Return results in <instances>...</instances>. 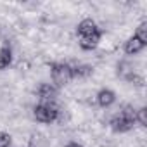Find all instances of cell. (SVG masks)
<instances>
[{"label":"cell","mask_w":147,"mask_h":147,"mask_svg":"<svg viewBox=\"0 0 147 147\" xmlns=\"http://www.w3.org/2000/svg\"><path fill=\"white\" fill-rule=\"evenodd\" d=\"M133 121H135V114L130 109H125L123 113L116 114L111 119V125H113V130H116V131H126L131 128Z\"/></svg>","instance_id":"6da1fadb"},{"label":"cell","mask_w":147,"mask_h":147,"mask_svg":"<svg viewBox=\"0 0 147 147\" xmlns=\"http://www.w3.org/2000/svg\"><path fill=\"white\" fill-rule=\"evenodd\" d=\"M35 116L38 121H43V123H50L57 118V109L50 104V102H45V104H40L35 107Z\"/></svg>","instance_id":"7a4b0ae2"},{"label":"cell","mask_w":147,"mask_h":147,"mask_svg":"<svg viewBox=\"0 0 147 147\" xmlns=\"http://www.w3.org/2000/svg\"><path fill=\"white\" fill-rule=\"evenodd\" d=\"M52 78H54L55 83L64 85V83H67L73 78V69L67 64H55L52 67Z\"/></svg>","instance_id":"3957f363"},{"label":"cell","mask_w":147,"mask_h":147,"mask_svg":"<svg viewBox=\"0 0 147 147\" xmlns=\"http://www.w3.org/2000/svg\"><path fill=\"white\" fill-rule=\"evenodd\" d=\"M99 40H100V33L99 31L85 35V36H80V43H82L83 49H94V47H97Z\"/></svg>","instance_id":"277c9868"},{"label":"cell","mask_w":147,"mask_h":147,"mask_svg":"<svg viewBox=\"0 0 147 147\" xmlns=\"http://www.w3.org/2000/svg\"><path fill=\"white\" fill-rule=\"evenodd\" d=\"M95 31H99V30H97V26H95V23L92 19H85V21H82L78 24L80 36H85V35H90V33H95Z\"/></svg>","instance_id":"5b68a950"},{"label":"cell","mask_w":147,"mask_h":147,"mask_svg":"<svg viewBox=\"0 0 147 147\" xmlns=\"http://www.w3.org/2000/svg\"><path fill=\"white\" fill-rule=\"evenodd\" d=\"M142 47H144V43H142L137 36H133V38H130V40L126 42L125 50H126V54H137V52L142 50Z\"/></svg>","instance_id":"8992f818"},{"label":"cell","mask_w":147,"mask_h":147,"mask_svg":"<svg viewBox=\"0 0 147 147\" xmlns=\"http://www.w3.org/2000/svg\"><path fill=\"white\" fill-rule=\"evenodd\" d=\"M97 100H99V104H100L102 107H106V106H111V104L114 102V94H113L111 90H100V92H99V97H97Z\"/></svg>","instance_id":"52a82bcc"},{"label":"cell","mask_w":147,"mask_h":147,"mask_svg":"<svg viewBox=\"0 0 147 147\" xmlns=\"http://www.w3.org/2000/svg\"><path fill=\"white\" fill-rule=\"evenodd\" d=\"M11 59H12V55H11V49H7V47L0 49V69L7 67V66L11 64Z\"/></svg>","instance_id":"ba28073f"},{"label":"cell","mask_w":147,"mask_h":147,"mask_svg":"<svg viewBox=\"0 0 147 147\" xmlns=\"http://www.w3.org/2000/svg\"><path fill=\"white\" fill-rule=\"evenodd\" d=\"M40 97L43 100H52L55 97V88L50 87V85H42L40 87Z\"/></svg>","instance_id":"9c48e42d"},{"label":"cell","mask_w":147,"mask_h":147,"mask_svg":"<svg viewBox=\"0 0 147 147\" xmlns=\"http://www.w3.org/2000/svg\"><path fill=\"white\" fill-rule=\"evenodd\" d=\"M137 38L145 45V42H147V24L145 23H142L140 26H138V31H137Z\"/></svg>","instance_id":"30bf717a"},{"label":"cell","mask_w":147,"mask_h":147,"mask_svg":"<svg viewBox=\"0 0 147 147\" xmlns=\"http://www.w3.org/2000/svg\"><path fill=\"white\" fill-rule=\"evenodd\" d=\"M9 144H11V135L0 133V147H9Z\"/></svg>","instance_id":"8fae6325"},{"label":"cell","mask_w":147,"mask_h":147,"mask_svg":"<svg viewBox=\"0 0 147 147\" xmlns=\"http://www.w3.org/2000/svg\"><path fill=\"white\" fill-rule=\"evenodd\" d=\"M88 73H90V67L88 66H80V67H76L75 71H73V75H88Z\"/></svg>","instance_id":"7c38bea8"},{"label":"cell","mask_w":147,"mask_h":147,"mask_svg":"<svg viewBox=\"0 0 147 147\" xmlns=\"http://www.w3.org/2000/svg\"><path fill=\"white\" fill-rule=\"evenodd\" d=\"M138 121H140L142 126L147 125V119H145V109H140V111H138Z\"/></svg>","instance_id":"4fadbf2b"},{"label":"cell","mask_w":147,"mask_h":147,"mask_svg":"<svg viewBox=\"0 0 147 147\" xmlns=\"http://www.w3.org/2000/svg\"><path fill=\"white\" fill-rule=\"evenodd\" d=\"M67 147H82V145H78V144H69Z\"/></svg>","instance_id":"5bb4252c"}]
</instances>
